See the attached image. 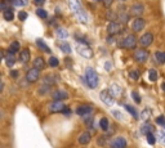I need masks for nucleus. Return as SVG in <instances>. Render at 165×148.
<instances>
[{
	"instance_id": "obj_1",
	"label": "nucleus",
	"mask_w": 165,
	"mask_h": 148,
	"mask_svg": "<svg viewBox=\"0 0 165 148\" xmlns=\"http://www.w3.org/2000/svg\"><path fill=\"white\" fill-rule=\"evenodd\" d=\"M68 5H70V9L75 13V16L78 17V19L80 22L85 23L88 18H86V13L84 12L81 4L79 3V0H68Z\"/></svg>"
},
{
	"instance_id": "obj_2",
	"label": "nucleus",
	"mask_w": 165,
	"mask_h": 148,
	"mask_svg": "<svg viewBox=\"0 0 165 148\" xmlns=\"http://www.w3.org/2000/svg\"><path fill=\"white\" fill-rule=\"evenodd\" d=\"M85 81L88 84V86L89 88H97L98 85V75L97 72L94 71L93 68H86V75H85Z\"/></svg>"
},
{
	"instance_id": "obj_3",
	"label": "nucleus",
	"mask_w": 165,
	"mask_h": 148,
	"mask_svg": "<svg viewBox=\"0 0 165 148\" xmlns=\"http://www.w3.org/2000/svg\"><path fill=\"white\" fill-rule=\"evenodd\" d=\"M76 49H78V52H79V54L80 55H83L84 58H92L93 57V50L90 49L88 45L85 44H81V43H78L76 44Z\"/></svg>"
},
{
	"instance_id": "obj_4",
	"label": "nucleus",
	"mask_w": 165,
	"mask_h": 148,
	"mask_svg": "<svg viewBox=\"0 0 165 148\" xmlns=\"http://www.w3.org/2000/svg\"><path fill=\"white\" fill-rule=\"evenodd\" d=\"M99 97H101V101H102L104 104H107V106H112L115 103V99H114V97H112V94H110L107 90L101 91Z\"/></svg>"
},
{
	"instance_id": "obj_5",
	"label": "nucleus",
	"mask_w": 165,
	"mask_h": 148,
	"mask_svg": "<svg viewBox=\"0 0 165 148\" xmlns=\"http://www.w3.org/2000/svg\"><path fill=\"white\" fill-rule=\"evenodd\" d=\"M39 76H40V71L37 68H35V67L29 70L26 73V79H27V81H30V83H35L39 79Z\"/></svg>"
},
{
	"instance_id": "obj_6",
	"label": "nucleus",
	"mask_w": 165,
	"mask_h": 148,
	"mask_svg": "<svg viewBox=\"0 0 165 148\" xmlns=\"http://www.w3.org/2000/svg\"><path fill=\"white\" fill-rule=\"evenodd\" d=\"M135 44H137V37L134 36V35H128V36L124 39V41H122V47L128 48V49L134 48Z\"/></svg>"
},
{
	"instance_id": "obj_7",
	"label": "nucleus",
	"mask_w": 165,
	"mask_h": 148,
	"mask_svg": "<svg viewBox=\"0 0 165 148\" xmlns=\"http://www.w3.org/2000/svg\"><path fill=\"white\" fill-rule=\"evenodd\" d=\"M121 30H122V27H121V24L119 23V22H111L110 24H108V27H107V31H108V34L110 35H116L119 32H121Z\"/></svg>"
},
{
	"instance_id": "obj_8",
	"label": "nucleus",
	"mask_w": 165,
	"mask_h": 148,
	"mask_svg": "<svg viewBox=\"0 0 165 148\" xmlns=\"http://www.w3.org/2000/svg\"><path fill=\"white\" fill-rule=\"evenodd\" d=\"M65 104H63V102L61 101H54L53 103L49 106V111L50 112H63L65 110Z\"/></svg>"
},
{
	"instance_id": "obj_9",
	"label": "nucleus",
	"mask_w": 165,
	"mask_h": 148,
	"mask_svg": "<svg viewBox=\"0 0 165 148\" xmlns=\"http://www.w3.org/2000/svg\"><path fill=\"white\" fill-rule=\"evenodd\" d=\"M152 40H153V35L147 32V34L141 36V39H139V44H141L142 47H148V45L152 43Z\"/></svg>"
},
{
	"instance_id": "obj_10",
	"label": "nucleus",
	"mask_w": 165,
	"mask_h": 148,
	"mask_svg": "<svg viewBox=\"0 0 165 148\" xmlns=\"http://www.w3.org/2000/svg\"><path fill=\"white\" fill-rule=\"evenodd\" d=\"M143 27H145V21H143L142 18H135L132 22V30L134 31V32H139V31H142Z\"/></svg>"
},
{
	"instance_id": "obj_11",
	"label": "nucleus",
	"mask_w": 165,
	"mask_h": 148,
	"mask_svg": "<svg viewBox=\"0 0 165 148\" xmlns=\"http://www.w3.org/2000/svg\"><path fill=\"white\" fill-rule=\"evenodd\" d=\"M147 58H148V53H147V50H145V49H141V50H137L135 52V59H137V62L143 63V62L147 61Z\"/></svg>"
},
{
	"instance_id": "obj_12",
	"label": "nucleus",
	"mask_w": 165,
	"mask_h": 148,
	"mask_svg": "<svg viewBox=\"0 0 165 148\" xmlns=\"http://www.w3.org/2000/svg\"><path fill=\"white\" fill-rule=\"evenodd\" d=\"M125 147H126V139L121 138V137H119V138L114 139L111 142V148H125Z\"/></svg>"
},
{
	"instance_id": "obj_13",
	"label": "nucleus",
	"mask_w": 165,
	"mask_h": 148,
	"mask_svg": "<svg viewBox=\"0 0 165 148\" xmlns=\"http://www.w3.org/2000/svg\"><path fill=\"white\" fill-rule=\"evenodd\" d=\"M68 98V94H67V91H65V90H57V91H54L53 93V99L54 101H63V99H67Z\"/></svg>"
},
{
	"instance_id": "obj_14",
	"label": "nucleus",
	"mask_w": 165,
	"mask_h": 148,
	"mask_svg": "<svg viewBox=\"0 0 165 148\" xmlns=\"http://www.w3.org/2000/svg\"><path fill=\"white\" fill-rule=\"evenodd\" d=\"M93 108L90 107V106H80L78 110H76V112H78V115H80V116H85L88 114H90Z\"/></svg>"
},
{
	"instance_id": "obj_15",
	"label": "nucleus",
	"mask_w": 165,
	"mask_h": 148,
	"mask_svg": "<svg viewBox=\"0 0 165 148\" xmlns=\"http://www.w3.org/2000/svg\"><path fill=\"white\" fill-rule=\"evenodd\" d=\"M143 10H145V8H143V5L141 4H137V5H133L130 8V14H134V16H141L143 13Z\"/></svg>"
},
{
	"instance_id": "obj_16",
	"label": "nucleus",
	"mask_w": 165,
	"mask_h": 148,
	"mask_svg": "<svg viewBox=\"0 0 165 148\" xmlns=\"http://www.w3.org/2000/svg\"><path fill=\"white\" fill-rule=\"evenodd\" d=\"M79 143L80 144H88L90 142V140H92V137H90V134L89 133H83L79 137Z\"/></svg>"
},
{
	"instance_id": "obj_17",
	"label": "nucleus",
	"mask_w": 165,
	"mask_h": 148,
	"mask_svg": "<svg viewBox=\"0 0 165 148\" xmlns=\"http://www.w3.org/2000/svg\"><path fill=\"white\" fill-rule=\"evenodd\" d=\"M44 66H45V63H44L43 58H41V57H36V58H35V61H34V67H35V68H37L40 71V70L44 68Z\"/></svg>"
},
{
	"instance_id": "obj_18",
	"label": "nucleus",
	"mask_w": 165,
	"mask_h": 148,
	"mask_svg": "<svg viewBox=\"0 0 165 148\" xmlns=\"http://www.w3.org/2000/svg\"><path fill=\"white\" fill-rule=\"evenodd\" d=\"M30 59V52L27 50V49H24V50L21 52V55H19V61L21 63H27Z\"/></svg>"
},
{
	"instance_id": "obj_19",
	"label": "nucleus",
	"mask_w": 165,
	"mask_h": 148,
	"mask_svg": "<svg viewBox=\"0 0 165 148\" xmlns=\"http://www.w3.org/2000/svg\"><path fill=\"white\" fill-rule=\"evenodd\" d=\"M4 59H5V63H6V66L8 67H12L13 65H14V62H16L14 55H13L12 53H8V54L4 57Z\"/></svg>"
},
{
	"instance_id": "obj_20",
	"label": "nucleus",
	"mask_w": 165,
	"mask_h": 148,
	"mask_svg": "<svg viewBox=\"0 0 165 148\" xmlns=\"http://www.w3.org/2000/svg\"><path fill=\"white\" fill-rule=\"evenodd\" d=\"M18 49H19V43L18 41H13L12 44H10V47H9V53H16V52H18Z\"/></svg>"
},
{
	"instance_id": "obj_21",
	"label": "nucleus",
	"mask_w": 165,
	"mask_h": 148,
	"mask_svg": "<svg viewBox=\"0 0 165 148\" xmlns=\"http://www.w3.org/2000/svg\"><path fill=\"white\" fill-rule=\"evenodd\" d=\"M111 91H112V97H114V98L116 96H120V94H121V89L117 85H112L111 86Z\"/></svg>"
},
{
	"instance_id": "obj_22",
	"label": "nucleus",
	"mask_w": 165,
	"mask_h": 148,
	"mask_svg": "<svg viewBox=\"0 0 165 148\" xmlns=\"http://www.w3.org/2000/svg\"><path fill=\"white\" fill-rule=\"evenodd\" d=\"M156 61L159 63H165V53L164 52H157L156 53Z\"/></svg>"
},
{
	"instance_id": "obj_23",
	"label": "nucleus",
	"mask_w": 165,
	"mask_h": 148,
	"mask_svg": "<svg viewBox=\"0 0 165 148\" xmlns=\"http://www.w3.org/2000/svg\"><path fill=\"white\" fill-rule=\"evenodd\" d=\"M57 35H58V37H61V39H67L68 37V32L66 30H63V29H58L57 30Z\"/></svg>"
},
{
	"instance_id": "obj_24",
	"label": "nucleus",
	"mask_w": 165,
	"mask_h": 148,
	"mask_svg": "<svg viewBox=\"0 0 165 148\" xmlns=\"http://www.w3.org/2000/svg\"><path fill=\"white\" fill-rule=\"evenodd\" d=\"M152 130H153V128L151 125H148V124H145L142 126V133L146 134V135L147 134H150V133H152Z\"/></svg>"
},
{
	"instance_id": "obj_25",
	"label": "nucleus",
	"mask_w": 165,
	"mask_h": 148,
	"mask_svg": "<svg viewBox=\"0 0 165 148\" xmlns=\"http://www.w3.org/2000/svg\"><path fill=\"white\" fill-rule=\"evenodd\" d=\"M3 16H4V18L6 21H12L13 19V12L10 9H6L4 10V13H3Z\"/></svg>"
},
{
	"instance_id": "obj_26",
	"label": "nucleus",
	"mask_w": 165,
	"mask_h": 148,
	"mask_svg": "<svg viewBox=\"0 0 165 148\" xmlns=\"http://www.w3.org/2000/svg\"><path fill=\"white\" fill-rule=\"evenodd\" d=\"M54 83H55V81H54V79H53L52 76H45V77H44V84H45V85L52 86Z\"/></svg>"
},
{
	"instance_id": "obj_27",
	"label": "nucleus",
	"mask_w": 165,
	"mask_h": 148,
	"mask_svg": "<svg viewBox=\"0 0 165 148\" xmlns=\"http://www.w3.org/2000/svg\"><path fill=\"white\" fill-rule=\"evenodd\" d=\"M36 44H37V45H39V47H40V49H43L44 52L49 53V48L47 47V44H45L43 40H37V41H36Z\"/></svg>"
},
{
	"instance_id": "obj_28",
	"label": "nucleus",
	"mask_w": 165,
	"mask_h": 148,
	"mask_svg": "<svg viewBox=\"0 0 165 148\" xmlns=\"http://www.w3.org/2000/svg\"><path fill=\"white\" fill-rule=\"evenodd\" d=\"M146 138H147V142H148L150 144H155V143H156V138H155V135H153L152 133L147 134Z\"/></svg>"
},
{
	"instance_id": "obj_29",
	"label": "nucleus",
	"mask_w": 165,
	"mask_h": 148,
	"mask_svg": "<svg viewBox=\"0 0 165 148\" xmlns=\"http://www.w3.org/2000/svg\"><path fill=\"white\" fill-rule=\"evenodd\" d=\"M99 125H101V128H102L103 130H107V129H108V120H107L106 117L101 119V122H99Z\"/></svg>"
},
{
	"instance_id": "obj_30",
	"label": "nucleus",
	"mask_w": 165,
	"mask_h": 148,
	"mask_svg": "<svg viewBox=\"0 0 165 148\" xmlns=\"http://www.w3.org/2000/svg\"><path fill=\"white\" fill-rule=\"evenodd\" d=\"M148 77H150L151 81H156V79H157V72L155 71V70H151V71L148 72Z\"/></svg>"
},
{
	"instance_id": "obj_31",
	"label": "nucleus",
	"mask_w": 165,
	"mask_h": 148,
	"mask_svg": "<svg viewBox=\"0 0 165 148\" xmlns=\"http://www.w3.org/2000/svg\"><path fill=\"white\" fill-rule=\"evenodd\" d=\"M36 14L39 16V17H41V18H47V17H48V13L45 12L44 9H41V8H39V9L36 10Z\"/></svg>"
},
{
	"instance_id": "obj_32",
	"label": "nucleus",
	"mask_w": 165,
	"mask_h": 148,
	"mask_svg": "<svg viewBox=\"0 0 165 148\" xmlns=\"http://www.w3.org/2000/svg\"><path fill=\"white\" fill-rule=\"evenodd\" d=\"M116 17H117V14H116L115 12H111V10H108V12H107V18H108V19H111L112 22H115Z\"/></svg>"
},
{
	"instance_id": "obj_33",
	"label": "nucleus",
	"mask_w": 165,
	"mask_h": 148,
	"mask_svg": "<svg viewBox=\"0 0 165 148\" xmlns=\"http://www.w3.org/2000/svg\"><path fill=\"white\" fill-rule=\"evenodd\" d=\"M49 65H50L52 67H57L59 65V62L55 57H50V59H49Z\"/></svg>"
},
{
	"instance_id": "obj_34",
	"label": "nucleus",
	"mask_w": 165,
	"mask_h": 148,
	"mask_svg": "<svg viewBox=\"0 0 165 148\" xmlns=\"http://www.w3.org/2000/svg\"><path fill=\"white\" fill-rule=\"evenodd\" d=\"M129 77H130L132 80H138L139 79L138 71H130V72H129Z\"/></svg>"
},
{
	"instance_id": "obj_35",
	"label": "nucleus",
	"mask_w": 165,
	"mask_h": 148,
	"mask_svg": "<svg viewBox=\"0 0 165 148\" xmlns=\"http://www.w3.org/2000/svg\"><path fill=\"white\" fill-rule=\"evenodd\" d=\"M124 107L126 108V110H128V112H129V114H130V115H133V116H134V117H137V116H138V115H137V112H135V110H134V108H133V107H130V106H128V104H125Z\"/></svg>"
},
{
	"instance_id": "obj_36",
	"label": "nucleus",
	"mask_w": 165,
	"mask_h": 148,
	"mask_svg": "<svg viewBox=\"0 0 165 148\" xmlns=\"http://www.w3.org/2000/svg\"><path fill=\"white\" fill-rule=\"evenodd\" d=\"M132 98L135 101V103H141V97L137 91H132Z\"/></svg>"
},
{
	"instance_id": "obj_37",
	"label": "nucleus",
	"mask_w": 165,
	"mask_h": 148,
	"mask_svg": "<svg viewBox=\"0 0 165 148\" xmlns=\"http://www.w3.org/2000/svg\"><path fill=\"white\" fill-rule=\"evenodd\" d=\"M61 50L68 54V53H71V48H70L68 44H62V45H61Z\"/></svg>"
},
{
	"instance_id": "obj_38",
	"label": "nucleus",
	"mask_w": 165,
	"mask_h": 148,
	"mask_svg": "<svg viewBox=\"0 0 165 148\" xmlns=\"http://www.w3.org/2000/svg\"><path fill=\"white\" fill-rule=\"evenodd\" d=\"M119 17H120V21L122 23H126L128 22V19H129V17H128V14H126V13H120V14H119Z\"/></svg>"
},
{
	"instance_id": "obj_39",
	"label": "nucleus",
	"mask_w": 165,
	"mask_h": 148,
	"mask_svg": "<svg viewBox=\"0 0 165 148\" xmlns=\"http://www.w3.org/2000/svg\"><path fill=\"white\" fill-rule=\"evenodd\" d=\"M156 124H159V125H165V117L164 116H159V117L156 119Z\"/></svg>"
},
{
	"instance_id": "obj_40",
	"label": "nucleus",
	"mask_w": 165,
	"mask_h": 148,
	"mask_svg": "<svg viewBox=\"0 0 165 148\" xmlns=\"http://www.w3.org/2000/svg\"><path fill=\"white\" fill-rule=\"evenodd\" d=\"M48 88H50V86H49V85H44V86H40V90H39V93H40V94H45V93H47V91L49 90Z\"/></svg>"
},
{
	"instance_id": "obj_41",
	"label": "nucleus",
	"mask_w": 165,
	"mask_h": 148,
	"mask_svg": "<svg viewBox=\"0 0 165 148\" xmlns=\"http://www.w3.org/2000/svg\"><path fill=\"white\" fill-rule=\"evenodd\" d=\"M18 18L21 19V21H24L27 18V13L26 12H19L18 13Z\"/></svg>"
},
{
	"instance_id": "obj_42",
	"label": "nucleus",
	"mask_w": 165,
	"mask_h": 148,
	"mask_svg": "<svg viewBox=\"0 0 165 148\" xmlns=\"http://www.w3.org/2000/svg\"><path fill=\"white\" fill-rule=\"evenodd\" d=\"M150 115H151V111H150V110H145V111L142 112V117H143V119H146V120L148 119V116H150Z\"/></svg>"
},
{
	"instance_id": "obj_43",
	"label": "nucleus",
	"mask_w": 165,
	"mask_h": 148,
	"mask_svg": "<svg viewBox=\"0 0 165 148\" xmlns=\"http://www.w3.org/2000/svg\"><path fill=\"white\" fill-rule=\"evenodd\" d=\"M12 1H13V4L17 5V6H22V5L24 4L23 0H12Z\"/></svg>"
},
{
	"instance_id": "obj_44",
	"label": "nucleus",
	"mask_w": 165,
	"mask_h": 148,
	"mask_svg": "<svg viewBox=\"0 0 165 148\" xmlns=\"http://www.w3.org/2000/svg\"><path fill=\"white\" fill-rule=\"evenodd\" d=\"M34 1H35V4H36V5H43L44 4V1H45V0H34Z\"/></svg>"
},
{
	"instance_id": "obj_45",
	"label": "nucleus",
	"mask_w": 165,
	"mask_h": 148,
	"mask_svg": "<svg viewBox=\"0 0 165 148\" xmlns=\"http://www.w3.org/2000/svg\"><path fill=\"white\" fill-rule=\"evenodd\" d=\"M98 140H99V142H98V144H99V146H102V144L104 146V144H106V139H104V138H99Z\"/></svg>"
},
{
	"instance_id": "obj_46",
	"label": "nucleus",
	"mask_w": 165,
	"mask_h": 148,
	"mask_svg": "<svg viewBox=\"0 0 165 148\" xmlns=\"http://www.w3.org/2000/svg\"><path fill=\"white\" fill-rule=\"evenodd\" d=\"M10 75H12L13 77H17V76H18V72H17V71H12V72H10Z\"/></svg>"
},
{
	"instance_id": "obj_47",
	"label": "nucleus",
	"mask_w": 165,
	"mask_h": 148,
	"mask_svg": "<svg viewBox=\"0 0 165 148\" xmlns=\"http://www.w3.org/2000/svg\"><path fill=\"white\" fill-rule=\"evenodd\" d=\"M111 1H112V0H106V5H110Z\"/></svg>"
},
{
	"instance_id": "obj_48",
	"label": "nucleus",
	"mask_w": 165,
	"mask_h": 148,
	"mask_svg": "<svg viewBox=\"0 0 165 148\" xmlns=\"http://www.w3.org/2000/svg\"><path fill=\"white\" fill-rule=\"evenodd\" d=\"M163 90H164V91H165V83H164V84H163Z\"/></svg>"
},
{
	"instance_id": "obj_49",
	"label": "nucleus",
	"mask_w": 165,
	"mask_h": 148,
	"mask_svg": "<svg viewBox=\"0 0 165 148\" xmlns=\"http://www.w3.org/2000/svg\"><path fill=\"white\" fill-rule=\"evenodd\" d=\"M163 131H164V133H165V125H164V130H163Z\"/></svg>"
},
{
	"instance_id": "obj_50",
	"label": "nucleus",
	"mask_w": 165,
	"mask_h": 148,
	"mask_svg": "<svg viewBox=\"0 0 165 148\" xmlns=\"http://www.w3.org/2000/svg\"><path fill=\"white\" fill-rule=\"evenodd\" d=\"M96 1H99V0H96Z\"/></svg>"
},
{
	"instance_id": "obj_51",
	"label": "nucleus",
	"mask_w": 165,
	"mask_h": 148,
	"mask_svg": "<svg viewBox=\"0 0 165 148\" xmlns=\"http://www.w3.org/2000/svg\"><path fill=\"white\" fill-rule=\"evenodd\" d=\"M121 1H125V0H121Z\"/></svg>"
}]
</instances>
